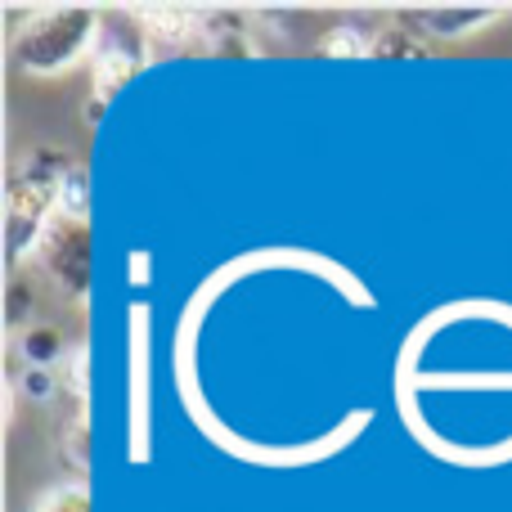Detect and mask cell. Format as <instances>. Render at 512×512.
<instances>
[{
  "mask_svg": "<svg viewBox=\"0 0 512 512\" xmlns=\"http://www.w3.org/2000/svg\"><path fill=\"white\" fill-rule=\"evenodd\" d=\"M23 355H27V364H36V369H50L54 360H63V337H59V328H50V324H41V328H32V333L23 337Z\"/></svg>",
  "mask_w": 512,
  "mask_h": 512,
  "instance_id": "12",
  "label": "cell"
},
{
  "mask_svg": "<svg viewBox=\"0 0 512 512\" xmlns=\"http://www.w3.org/2000/svg\"><path fill=\"white\" fill-rule=\"evenodd\" d=\"M135 18H140V27L149 36H158V41H167V45H176V41H189V36L198 32V14L194 9H180V5H140V9H131Z\"/></svg>",
  "mask_w": 512,
  "mask_h": 512,
  "instance_id": "5",
  "label": "cell"
},
{
  "mask_svg": "<svg viewBox=\"0 0 512 512\" xmlns=\"http://www.w3.org/2000/svg\"><path fill=\"white\" fill-rule=\"evenodd\" d=\"M59 382H63V391L86 409V391H90V351H86V342H77L68 355H63V378Z\"/></svg>",
  "mask_w": 512,
  "mask_h": 512,
  "instance_id": "11",
  "label": "cell"
},
{
  "mask_svg": "<svg viewBox=\"0 0 512 512\" xmlns=\"http://www.w3.org/2000/svg\"><path fill=\"white\" fill-rule=\"evenodd\" d=\"M140 50H126V45H104V50L95 54V99L104 104L108 95H113L117 86H122L126 77H135V68H140Z\"/></svg>",
  "mask_w": 512,
  "mask_h": 512,
  "instance_id": "6",
  "label": "cell"
},
{
  "mask_svg": "<svg viewBox=\"0 0 512 512\" xmlns=\"http://www.w3.org/2000/svg\"><path fill=\"white\" fill-rule=\"evenodd\" d=\"M32 512H90V490L86 481H63V486H50L41 499L32 504Z\"/></svg>",
  "mask_w": 512,
  "mask_h": 512,
  "instance_id": "9",
  "label": "cell"
},
{
  "mask_svg": "<svg viewBox=\"0 0 512 512\" xmlns=\"http://www.w3.org/2000/svg\"><path fill=\"white\" fill-rule=\"evenodd\" d=\"M319 50H324V59H364V54H373V41L355 23H337L319 41Z\"/></svg>",
  "mask_w": 512,
  "mask_h": 512,
  "instance_id": "7",
  "label": "cell"
},
{
  "mask_svg": "<svg viewBox=\"0 0 512 512\" xmlns=\"http://www.w3.org/2000/svg\"><path fill=\"white\" fill-rule=\"evenodd\" d=\"M36 256L50 265V274H54L59 283H68V288H81V283H86V270H90L86 225L54 216L50 234H45V243H41V252H36Z\"/></svg>",
  "mask_w": 512,
  "mask_h": 512,
  "instance_id": "3",
  "label": "cell"
},
{
  "mask_svg": "<svg viewBox=\"0 0 512 512\" xmlns=\"http://www.w3.org/2000/svg\"><path fill=\"white\" fill-rule=\"evenodd\" d=\"M387 54H405V59H423V41L405 32V27H382L373 36V59H387Z\"/></svg>",
  "mask_w": 512,
  "mask_h": 512,
  "instance_id": "13",
  "label": "cell"
},
{
  "mask_svg": "<svg viewBox=\"0 0 512 512\" xmlns=\"http://www.w3.org/2000/svg\"><path fill=\"white\" fill-rule=\"evenodd\" d=\"M59 180L63 171H27L9 185L5 203V234H9V256L27 261L41 252L45 234H50L54 216H59Z\"/></svg>",
  "mask_w": 512,
  "mask_h": 512,
  "instance_id": "2",
  "label": "cell"
},
{
  "mask_svg": "<svg viewBox=\"0 0 512 512\" xmlns=\"http://www.w3.org/2000/svg\"><path fill=\"white\" fill-rule=\"evenodd\" d=\"M414 18H423V27L441 41H454V36H468L477 27H490L495 18H504L499 5H432V9H414Z\"/></svg>",
  "mask_w": 512,
  "mask_h": 512,
  "instance_id": "4",
  "label": "cell"
},
{
  "mask_svg": "<svg viewBox=\"0 0 512 512\" xmlns=\"http://www.w3.org/2000/svg\"><path fill=\"white\" fill-rule=\"evenodd\" d=\"M59 216H63V221L86 225V171H81V167H63V180H59Z\"/></svg>",
  "mask_w": 512,
  "mask_h": 512,
  "instance_id": "10",
  "label": "cell"
},
{
  "mask_svg": "<svg viewBox=\"0 0 512 512\" xmlns=\"http://www.w3.org/2000/svg\"><path fill=\"white\" fill-rule=\"evenodd\" d=\"M59 450H63V463L77 468V477L86 472V459H90V441H86V409L68 414V423L59 427Z\"/></svg>",
  "mask_w": 512,
  "mask_h": 512,
  "instance_id": "8",
  "label": "cell"
},
{
  "mask_svg": "<svg viewBox=\"0 0 512 512\" xmlns=\"http://www.w3.org/2000/svg\"><path fill=\"white\" fill-rule=\"evenodd\" d=\"M14 387H23V396H27V400H36V405H45V400H50L54 391L63 387V382L54 378L50 369H36V364H27V369H23V378H18Z\"/></svg>",
  "mask_w": 512,
  "mask_h": 512,
  "instance_id": "14",
  "label": "cell"
},
{
  "mask_svg": "<svg viewBox=\"0 0 512 512\" xmlns=\"http://www.w3.org/2000/svg\"><path fill=\"white\" fill-rule=\"evenodd\" d=\"M95 41H99V9L54 5V9H41V14L14 36V59L23 72L54 77V72L90 59Z\"/></svg>",
  "mask_w": 512,
  "mask_h": 512,
  "instance_id": "1",
  "label": "cell"
}]
</instances>
